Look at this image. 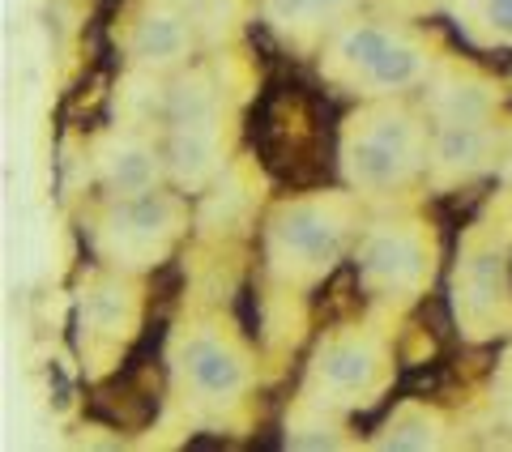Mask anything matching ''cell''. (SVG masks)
<instances>
[{
	"mask_svg": "<svg viewBox=\"0 0 512 452\" xmlns=\"http://www.w3.org/2000/svg\"><path fill=\"white\" fill-rule=\"evenodd\" d=\"M346 244V218L325 201L286 205L269 226V261L291 273H325Z\"/></svg>",
	"mask_w": 512,
	"mask_h": 452,
	"instance_id": "6da1fadb",
	"label": "cell"
},
{
	"mask_svg": "<svg viewBox=\"0 0 512 452\" xmlns=\"http://www.w3.org/2000/svg\"><path fill=\"white\" fill-rule=\"evenodd\" d=\"M397 35L389 26H376V22H355V26H346L342 35H338V43H333V56H338V64L342 69H350V73H367L372 64L384 56V47H389Z\"/></svg>",
	"mask_w": 512,
	"mask_h": 452,
	"instance_id": "7c38bea8",
	"label": "cell"
},
{
	"mask_svg": "<svg viewBox=\"0 0 512 452\" xmlns=\"http://www.w3.org/2000/svg\"><path fill=\"white\" fill-rule=\"evenodd\" d=\"M478 18L487 22L495 39L512 43V0H478Z\"/></svg>",
	"mask_w": 512,
	"mask_h": 452,
	"instance_id": "2e32d148",
	"label": "cell"
},
{
	"mask_svg": "<svg viewBox=\"0 0 512 452\" xmlns=\"http://www.w3.org/2000/svg\"><path fill=\"white\" fill-rule=\"evenodd\" d=\"M504 401H508V414H512V384H508V397Z\"/></svg>",
	"mask_w": 512,
	"mask_h": 452,
	"instance_id": "ac0fdd59",
	"label": "cell"
},
{
	"mask_svg": "<svg viewBox=\"0 0 512 452\" xmlns=\"http://www.w3.org/2000/svg\"><path fill=\"white\" fill-rule=\"evenodd\" d=\"M380 448H436V418L419 406H402V414L393 418L384 435L376 440Z\"/></svg>",
	"mask_w": 512,
	"mask_h": 452,
	"instance_id": "5bb4252c",
	"label": "cell"
},
{
	"mask_svg": "<svg viewBox=\"0 0 512 452\" xmlns=\"http://www.w3.org/2000/svg\"><path fill=\"white\" fill-rule=\"evenodd\" d=\"M192 47V30L180 13L171 9H150L146 18L133 26V39H128V52L133 60L150 64V69H167V64H180Z\"/></svg>",
	"mask_w": 512,
	"mask_h": 452,
	"instance_id": "ba28073f",
	"label": "cell"
},
{
	"mask_svg": "<svg viewBox=\"0 0 512 452\" xmlns=\"http://www.w3.org/2000/svg\"><path fill=\"white\" fill-rule=\"evenodd\" d=\"M376 350L367 342H333L316 363V380L333 401H359L376 389Z\"/></svg>",
	"mask_w": 512,
	"mask_h": 452,
	"instance_id": "5b68a950",
	"label": "cell"
},
{
	"mask_svg": "<svg viewBox=\"0 0 512 452\" xmlns=\"http://www.w3.org/2000/svg\"><path fill=\"white\" fill-rule=\"evenodd\" d=\"M423 73H427V52L414 39L397 35L389 47H384V56L363 73V86L372 94H393V90L414 86Z\"/></svg>",
	"mask_w": 512,
	"mask_h": 452,
	"instance_id": "8fae6325",
	"label": "cell"
},
{
	"mask_svg": "<svg viewBox=\"0 0 512 452\" xmlns=\"http://www.w3.org/2000/svg\"><path fill=\"white\" fill-rule=\"evenodd\" d=\"M167 163L175 171V180L188 184V188H197L205 175L214 171V163H218V128H214V120L175 124Z\"/></svg>",
	"mask_w": 512,
	"mask_h": 452,
	"instance_id": "9c48e42d",
	"label": "cell"
},
{
	"mask_svg": "<svg viewBox=\"0 0 512 452\" xmlns=\"http://www.w3.org/2000/svg\"><path fill=\"white\" fill-rule=\"evenodd\" d=\"M99 175L107 192L116 197H137L158 184V154L154 145L137 141V137H111L99 150Z\"/></svg>",
	"mask_w": 512,
	"mask_h": 452,
	"instance_id": "8992f818",
	"label": "cell"
},
{
	"mask_svg": "<svg viewBox=\"0 0 512 452\" xmlns=\"http://www.w3.org/2000/svg\"><path fill=\"white\" fill-rule=\"evenodd\" d=\"M82 320L90 329H99V333H116L124 320H128V299H124V290L120 286H99V290H90L86 303H82Z\"/></svg>",
	"mask_w": 512,
	"mask_h": 452,
	"instance_id": "9a60e30c",
	"label": "cell"
},
{
	"mask_svg": "<svg viewBox=\"0 0 512 452\" xmlns=\"http://www.w3.org/2000/svg\"><path fill=\"white\" fill-rule=\"evenodd\" d=\"M350 0H308V22H320V18H333V13H342Z\"/></svg>",
	"mask_w": 512,
	"mask_h": 452,
	"instance_id": "e0dca14e",
	"label": "cell"
},
{
	"mask_svg": "<svg viewBox=\"0 0 512 452\" xmlns=\"http://www.w3.org/2000/svg\"><path fill=\"white\" fill-rule=\"evenodd\" d=\"M363 273L384 286H414L423 278V244L410 231H376L363 248Z\"/></svg>",
	"mask_w": 512,
	"mask_h": 452,
	"instance_id": "52a82bcc",
	"label": "cell"
},
{
	"mask_svg": "<svg viewBox=\"0 0 512 452\" xmlns=\"http://www.w3.org/2000/svg\"><path fill=\"white\" fill-rule=\"evenodd\" d=\"M431 107H436L440 120H487L495 107V90L487 82H444L431 94Z\"/></svg>",
	"mask_w": 512,
	"mask_h": 452,
	"instance_id": "4fadbf2b",
	"label": "cell"
},
{
	"mask_svg": "<svg viewBox=\"0 0 512 452\" xmlns=\"http://www.w3.org/2000/svg\"><path fill=\"white\" fill-rule=\"evenodd\" d=\"M184 380L201 401H218L222 406V401H235L248 389V363L231 342L201 329L184 346Z\"/></svg>",
	"mask_w": 512,
	"mask_h": 452,
	"instance_id": "277c9868",
	"label": "cell"
},
{
	"mask_svg": "<svg viewBox=\"0 0 512 452\" xmlns=\"http://www.w3.org/2000/svg\"><path fill=\"white\" fill-rule=\"evenodd\" d=\"M419 163V133L402 111H380L346 137V175L359 188H389Z\"/></svg>",
	"mask_w": 512,
	"mask_h": 452,
	"instance_id": "7a4b0ae2",
	"label": "cell"
},
{
	"mask_svg": "<svg viewBox=\"0 0 512 452\" xmlns=\"http://www.w3.org/2000/svg\"><path fill=\"white\" fill-rule=\"evenodd\" d=\"M431 154H436V167L444 171H474L491 154V133L483 120H444Z\"/></svg>",
	"mask_w": 512,
	"mask_h": 452,
	"instance_id": "30bf717a",
	"label": "cell"
},
{
	"mask_svg": "<svg viewBox=\"0 0 512 452\" xmlns=\"http://www.w3.org/2000/svg\"><path fill=\"white\" fill-rule=\"evenodd\" d=\"M175 218H180V205H175L167 192L150 188V192H137V197H120L116 214H111V222H107L111 252L150 261V256L163 252L167 235L175 231Z\"/></svg>",
	"mask_w": 512,
	"mask_h": 452,
	"instance_id": "3957f363",
	"label": "cell"
}]
</instances>
